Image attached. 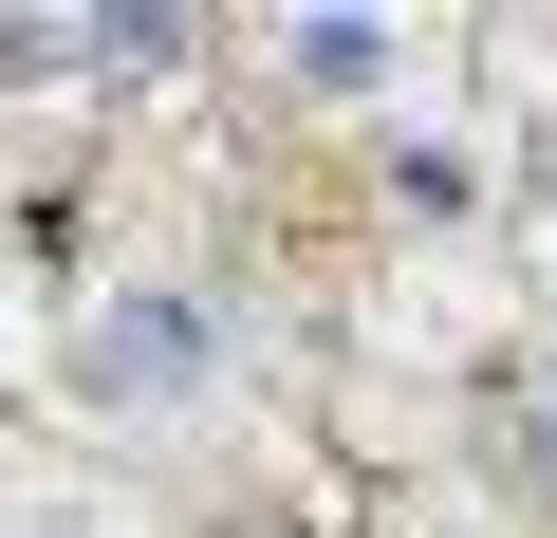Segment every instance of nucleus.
<instances>
[{"label":"nucleus","mask_w":557,"mask_h":538,"mask_svg":"<svg viewBox=\"0 0 557 538\" xmlns=\"http://www.w3.org/2000/svg\"><path fill=\"white\" fill-rule=\"evenodd\" d=\"M502 483H520V501H557V353L502 390Z\"/></svg>","instance_id":"obj_4"},{"label":"nucleus","mask_w":557,"mask_h":538,"mask_svg":"<svg viewBox=\"0 0 557 538\" xmlns=\"http://www.w3.org/2000/svg\"><path fill=\"white\" fill-rule=\"evenodd\" d=\"M260 57H278V93L354 112V93H391V75H409V20H278Z\"/></svg>","instance_id":"obj_2"},{"label":"nucleus","mask_w":557,"mask_h":538,"mask_svg":"<svg viewBox=\"0 0 557 538\" xmlns=\"http://www.w3.org/2000/svg\"><path fill=\"white\" fill-rule=\"evenodd\" d=\"M57 57H75V20H0V93H57Z\"/></svg>","instance_id":"obj_5"},{"label":"nucleus","mask_w":557,"mask_h":538,"mask_svg":"<svg viewBox=\"0 0 557 538\" xmlns=\"http://www.w3.org/2000/svg\"><path fill=\"white\" fill-rule=\"evenodd\" d=\"M57 390L94 427H205L242 390V298L223 279H112L75 335H57Z\"/></svg>","instance_id":"obj_1"},{"label":"nucleus","mask_w":557,"mask_h":538,"mask_svg":"<svg viewBox=\"0 0 557 538\" xmlns=\"http://www.w3.org/2000/svg\"><path fill=\"white\" fill-rule=\"evenodd\" d=\"M75 57H94L112 93H168V75L205 57V20H168V0H112V20H75Z\"/></svg>","instance_id":"obj_3"}]
</instances>
